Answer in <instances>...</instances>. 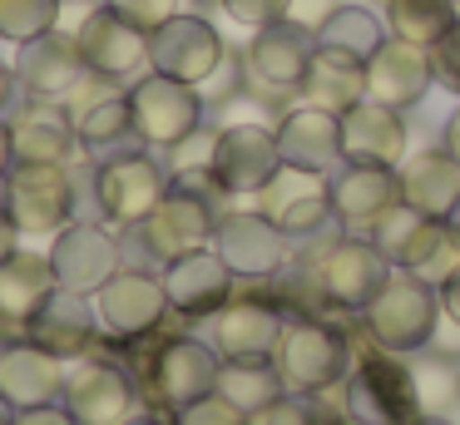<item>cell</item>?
Segmentation results:
<instances>
[{
    "label": "cell",
    "mask_w": 460,
    "mask_h": 425,
    "mask_svg": "<svg viewBox=\"0 0 460 425\" xmlns=\"http://www.w3.org/2000/svg\"><path fill=\"white\" fill-rule=\"evenodd\" d=\"M75 45L84 55V69L104 84H119V79H139L149 75V35L134 30L124 15H114L110 5H94V15L75 30Z\"/></svg>",
    "instance_id": "obj_9"
},
{
    "label": "cell",
    "mask_w": 460,
    "mask_h": 425,
    "mask_svg": "<svg viewBox=\"0 0 460 425\" xmlns=\"http://www.w3.org/2000/svg\"><path fill=\"white\" fill-rule=\"evenodd\" d=\"M337 425H361V421H351V415H347V421H337Z\"/></svg>",
    "instance_id": "obj_57"
},
{
    "label": "cell",
    "mask_w": 460,
    "mask_h": 425,
    "mask_svg": "<svg viewBox=\"0 0 460 425\" xmlns=\"http://www.w3.org/2000/svg\"><path fill=\"white\" fill-rule=\"evenodd\" d=\"M15 69L11 65H0V119H5V109H11V99H15Z\"/></svg>",
    "instance_id": "obj_50"
},
{
    "label": "cell",
    "mask_w": 460,
    "mask_h": 425,
    "mask_svg": "<svg viewBox=\"0 0 460 425\" xmlns=\"http://www.w3.org/2000/svg\"><path fill=\"white\" fill-rule=\"evenodd\" d=\"M15 425H80V421L55 401V405H35V411H15Z\"/></svg>",
    "instance_id": "obj_46"
},
{
    "label": "cell",
    "mask_w": 460,
    "mask_h": 425,
    "mask_svg": "<svg viewBox=\"0 0 460 425\" xmlns=\"http://www.w3.org/2000/svg\"><path fill=\"white\" fill-rule=\"evenodd\" d=\"M65 356L40 346L35 336L0 346V395L15 411H35V405H55L65 395Z\"/></svg>",
    "instance_id": "obj_20"
},
{
    "label": "cell",
    "mask_w": 460,
    "mask_h": 425,
    "mask_svg": "<svg viewBox=\"0 0 460 425\" xmlns=\"http://www.w3.org/2000/svg\"><path fill=\"white\" fill-rule=\"evenodd\" d=\"M440 148H446L450 158H460V104H456V114L446 119V134H440Z\"/></svg>",
    "instance_id": "obj_49"
},
{
    "label": "cell",
    "mask_w": 460,
    "mask_h": 425,
    "mask_svg": "<svg viewBox=\"0 0 460 425\" xmlns=\"http://www.w3.org/2000/svg\"><path fill=\"white\" fill-rule=\"evenodd\" d=\"M456 5H460V0H456Z\"/></svg>",
    "instance_id": "obj_60"
},
{
    "label": "cell",
    "mask_w": 460,
    "mask_h": 425,
    "mask_svg": "<svg viewBox=\"0 0 460 425\" xmlns=\"http://www.w3.org/2000/svg\"><path fill=\"white\" fill-rule=\"evenodd\" d=\"M11 198L5 213L21 227V237H40V233H60L75 213V173L70 164H11L5 173Z\"/></svg>",
    "instance_id": "obj_6"
},
{
    "label": "cell",
    "mask_w": 460,
    "mask_h": 425,
    "mask_svg": "<svg viewBox=\"0 0 460 425\" xmlns=\"http://www.w3.org/2000/svg\"><path fill=\"white\" fill-rule=\"evenodd\" d=\"M60 405L80 425H124L134 411V381L114 361H80L65 376Z\"/></svg>",
    "instance_id": "obj_22"
},
{
    "label": "cell",
    "mask_w": 460,
    "mask_h": 425,
    "mask_svg": "<svg viewBox=\"0 0 460 425\" xmlns=\"http://www.w3.org/2000/svg\"><path fill=\"white\" fill-rule=\"evenodd\" d=\"M203 341L223 356V361H272L282 341V312L262 297H233L208 316V336Z\"/></svg>",
    "instance_id": "obj_15"
},
{
    "label": "cell",
    "mask_w": 460,
    "mask_h": 425,
    "mask_svg": "<svg viewBox=\"0 0 460 425\" xmlns=\"http://www.w3.org/2000/svg\"><path fill=\"white\" fill-rule=\"evenodd\" d=\"M278 154L288 168H302V173H332L341 164V114L317 104L288 109L278 124Z\"/></svg>",
    "instance_id": "obj_25"
},
{
    "label": "cell",
    "mask_w": 460,
    "mask_h": 425,
    "mask_svg": "<svg viewBox=\"0 0 460 425\" xmlns=\"http://www.w3.org/2000/svg\"><path fill=\"white\" fill-rule=\"evenodd\" d=\"M5 198H11V183H5V173H0V213H5Z\"/></svg>",
    "instance_id": "obj_53"
},
{
    "label": "cell",
    "mask_w": 460,
    "mask_h": 425,
    "mask_svg": "<svg viewBox=\"0 0 460 425\" xmlns=\"http://www.w3.org/2000/svg\"><path fill=\"white\" fill-rule=\"evenodd\" d=\"M218 391L228 395L243 415H252V411H262V405H272L278 395H288V385H282V376H278V361H223Z\"/></svg>",
    "instance_id": "obj_36"
},
{
    "label": "cell",
    "mask_w": 460,
    "mask_h": 425,
    "mask_svg": "<svg viewBox=\"0 0 460 425\" xmlns=\"http://www.w3.org/2000/svg\"><path fill=\"white\" fill-rule=\"evenodd\" d=\"M55 292H60V282H55L50 252H25V247H15L0 262V316H5V326H31Z\"/></svg>",
    "instance_id": "obj_29"
},
{
    "label": "cell",
    "mask_w": 460,
    "mask_h": 425,
    "mask_svg": "<svg viewBox=\"0 0 460 425\" xmlns=\"http://www.w3.org/2000/svg\"><path fill=\"white\" fill-rule=\"evenodd\" d=\"M386 20L367 5H337L327 20L317 25V45L322 49H341L351 59H371L381 45H386Z\"/></svg>",
    "instance_id": "obj_34"
},
{
    "label": "cell",
    "mask_w": 460,
    "mask_h": 425,
    "mask_svg": "<svg viewBox=\"0 0 460 425\" xmlns=\"http://www.w3.org/2000/svg\"><path fill=\"white\" fill-rule=\"evenodd\" d=\"M450 227H456V233H460V203H456V213H450Z\"/></svg>",
    "instance_id": "obj_55"
},
{
    "label": "cell",
    "mask_w": 460,
    "mask_h": 425,
    "mask_svg": "<svg viewBox=\"0 0 460 425\" xmlns=\"http://www.w3.org/2000/svg\"><path fill=\"white\" fill-rule=\"evenodd\" d=\"M25 332H31L40 346H50L55 356L75 361V356L90 351L94 332H100V316H94V302H90V297H80V292H55L50 302H45V312L35 316Z\"/></svg>",
    "instance_id": "obj_30"
},
{
    "label": "cell",
    "mask_w": 460,
    "mask_h": 425,
    "mask_svg": "<svg viewBox=\"0 0 460 425\" xmlns=\"http://www.w3.org/2000/svg\"><path fill=\"white\" fill-rule=\"evenodd\" d=\"M420 223L426 217L416 213V208H406V203H391L386 213L371 223V243L381 247V257H386L391 267H401V257H406V247H411V237L420 233Z\"/></svg>",
    "instance_id": "obj_39"
},
{
    "label": "cell",
    "mask_w": 460,
    "mask_h": 425,
    "mask_svg": "<svg viewBox=\"0 0 460 425\" xmlns=\"http://www.w3.org/2000/svg\"><path fill=\"white\" fill-rule=\"evenodd\" d=\"M104 5H110L114 15H124L134 30H144V35H154L164 20L179 15V0H104Z\"/></svg>",
    "instance_id": "obj_42"
},
{
    "label": "cell",
    "mask_w": 460,
    "mask_h": 425,
    "mask_svg": "<svg viewBox=\"0 0 460 425\" xmlns=\"http://www.w3.org/2000/svg\"><path fill=\"white\" fill-rule=\"evenodd\" d=\"M302 99L317 109H332V114H347L351 104L367 99V59H351L341 49H322L312 55L307 79H302Z\"/></svg>",
    "instance_id": "obj_32"
},
{
    "label": "cell",
    "mask_w": 460,
    "mask_h": 425,
    "mask_svg": "<svg viewBox=\"0 0 460 425\" xmlns=\"http://www.w3.org/2000/svg\"><path fill=\"white\" fill-rule=\"evenodd\" d=\"M460 20L456 0H386V30L406 45L430 49Z\"/></svg>",
    "instance_id": "obj_35"
},
{
    "label": "cell",
    "mask_w": 460,
    "mask_h": 425,
    "mask_svg": "<svg viewBox=\"0 0 460 425\" xmlns=\"http://www.w3.org/2000/svg\"><path fill=\"white\" fill-rule=\"evenodd\" d=\"M401 267L416 272V277H426V282L440 292V282H450V277L460 272V233L450 227V217H426L420 233L411 237Z\"/></svg>",
    "instance_id": "obj_33"
},
{
    "label": "cell",
    "mask_w": 460,
    "mask_h": 425,
    "mask_svg": "<svg viewBox=\"0 0 460 425\" xmlns=\"http://www.w3.org/2000/svg\"><path fill=\"white\" fill-rule=\"evenodd\" d=\"M337 5H341V0H292L288 20H297V25H307L312 35H317V25H322V20H327Z\"/></svg>",
    "instance_id": "obj_45"
},
{
    "label": "cell",
    "mask_w": 460,
    "mask_h": 425,
    "mask_svg": "<svg viewBox=\"0 0 460 425\" xmlns=\"http://www.w3.org/2000/svg\"><path fill=\"white\" fill-rule=\"evenodd\" d=\"M258 213L272 217L292 243H312L337 223L327 198V173H302V168H288V164L272 173V183L258 188Z\"/></svg>",
    "instance_id": "obj_8"
},
{
    "label": "cell",
    "mask_w": 460,
    "mask_h": 425,
    "mask_svg": "<svg viewBox=\"0 0 460 425\" xmlns=\"http://www.w3.org/2000/svg\"><path fill=\"white\" fill-rule=\"evenodd\" d=\"M15 247H21V227L11 223V213H0V262H5Z\"/></svg>",
    "instance_id": "obj_48"
},
{
    "label": "cell",
    "mask_w": 460,
    "mask_h": 425,
    "mask_svg": "<svg viewBox=\"0 0 460 425\" xmlns=\"http://www.w3.org/2000/svg\"><path fill=\"white\" fill-rule=\"evenodd\" d=\"M436 84V69H430V49L406 45V40L386 35V45L367 59V99L386 109H416L426 99V89Z\"/></svg>",
    "instance_id": "obj_21"
},
{
    "label": "cell",
    "mask_w": 460,
    "mask_h": 425,
    "mask_svg": "<svg viewBox=\"0 0 460 425\" xmlns=\"http://www.w3.org/2000/svg\"><path fill=\"white\" fill-rule=\"evenodd\" d=\"M0 425H15V405L5 401V395H0Z\"/></svg>",
    "instance_id": "obj_52"
},
{
    "label": "cell",
    "mask_w": 460,
    "mask_h": 425,
    "mask_svg": "<svg viewBox=\"0 0 460 425\" xmlns=\"http://www.w3.org/2000/svg\"><path fill=\"white\" fill-rule=\"evenodd\" d=\"M193 5H203V0H193Z\"/></svg>",
    "instance_id": "obj_59"
},
{
    "label": "cell",
    "mask_w": 460,
    "mask_h": 425,
    "mask_svg": "<svg viewBox=\"0 0 460 425\" xmlns=\"http://www.w3.org/2000/svg\"><path fill=\"white\" fill-rule=\"evenodd\" d=\"M124 425H154V421H144V415H139V421H134V415H129V421H124Z\"/></svg>",
    "instance_id": "obj_56"
},
{
    "label": "cell",
    "mask_w": 460,
    "mask_h": 425,
    "mask_svg": "<svg viewBox=\"0 0 460 425\" xmlns=\"http://www.w3.org/2000/svg\"><path fill=\"white\" fill-rule=\"evenodd\" d=\"M223 10H228L238 25L262 30V25H278V20H288L292 0H223Z\"/></svg>",
    "instance_id": "obj_43"
},
{
    "label": "cell",
    "mask_w": 460,
    "mask_h": 425,
    "mask_svg": "<svg viewBox=\"0 0 460 425\" xmlns=\"http://www.w3.org/2000/svg\"><path fill=\"white\" fill-rule=\"evenodd\" d=\"M50 267H55L60 292L94 297L124 267L119 233H110L104 223H65L50 243Z\"/></svg>",
    "instance_id": "obj_7"
},
{
    "label": "cell",
    "mask_w": 460,
    "mask_h": 425,
    "mask_svg": "<svg viewBox=\"0 0 460 425\" xmlns=\"http://www.w3.org/2000/svg\"><path fill=\"white\" fill-rule=\"evenodd\" d=\"M223 59H228V45L203 15H183L179 10L149 35V69L183 79V84H203Z\"/></svg>",
    "instance_id": "obj_12"
},
{
    "label": "cell",
    "mask_w": 460,
    "mask_h": 425,
    "mask_svg": "<svg viewBox=\"0 0 460 425\" xmlns=\"http://www.w3.org/2000/svg\"><path fill=\"white\" fill-rule=\"evenodd\" d=\"M208 247L233 267V277H278L288 267L292 237L258 208H238V213H218Z\"/></svg>",
    "instance_id": "obj_11"
},
{
    "label": "cell",
    "mask_w": 460,
    "mask_h": 425,
    "mask_svg": "<svg viewBox=\"0 0 460 425\" xmlns=\"http://www.w3.org/2000/svg\"><path fill=\"white\" fill-rule=\"evenodd\" d=\"M430 69H436L440 84L456 89V94H460V20H456V25H450L440 40H436V45H430Z\"/></svg>",
    "instance_id": "obj_44"
},
{
    "label": "cell",
    "mask_w": 460,
    "mask_h": 425,
    "mask_svg": "<svg viewBox=\"0 0 460 425\" xmlns=\"http://www.w3.org/2000/svg\"><path fill=\"white\" fill-rule=\"evenodd\" d=\"M312 55H317V35H312L307 25H297V20H278V25L252 30L243 69H248V79L258 89L288 94V89H302Z\"/></svg>",
    "instance_id": "obj_16"
},
{
    "label": "cell",
    "mask_w": 460,
    "mask_h": 425,
    "mask_svg": "<svg viewBox=\"0 0 460 425\" xmlns=\"http://www.w3.org/2000/svg\"><path fill=\"white\" fill-rule=\"evenodd\" d=\"M282 168L278 154V128L268 124H223L213 134V183L218 193H258L262 183H272V173Z\"/></svg>",
    "instance_id": "obj_10"
},
{
    "label": "cell",
    "mask_w": 460,
    "mask_h": 425,
    "mask_svg": "<svg viewBox=\"0 0 460 425\" xmlns=\"http://www.w3.org/2000/svg\"><path fill=\"white\" fill-rule=\"evenodd\" d=\"M60 30V0H0V40L31 45Z\"/></svg>",
    "instance_id": "obj_38"
},
{
    "label": "cell",
    "mask_w": 460,
    "mask_h": 425,
    "mask_svg": "<svg viewBox=\"0 0 460 425\" xmlns=\"http://www.w3.org/2000/svg\"><path fill=\"white\" fill-rule=\"evenodd\" d=\"M317 277H322V292H327V306L367 312V302L386 287L391 262L381 257V247L371 237H337L317 257Z\"/></svg>",
    "instance_id": "obj_13"
},
{
    "label": "cell",
    "mask_w": 460,
    "mask_h": 425,
    "mask_svg": "<svg viewBox=\"0 0 460 425\" xmlns=\"http://www.w3.org/2000/svg\"><path fill=\"white\" fill-rule=\"evenodd\" d=\"M75 128H80V148H90L94 158H114V154H124V148H139L129 94H119V89H94V94L75 109Z\"/></svg>",
    "instance_id": "obj_31"
},
{
    "label": "cell",
    "mask_w": 460,
    "mask_h": 425,
    "mask_svg": "<svg viewBox=\"0 0 460 425\" xmlns=\"http://www.w3.org/2000/svg\"><path fill=\"white\" fill-rule=\"evenodd\" d=\"M440 312L460 326V272L450 277V282H440Z\"/></svg>",
    "instance_id": "obj_47"
},
{
    "label": "cell",
    "mask_w": 460,
    "mask_h": 425,
    "mask_svg": "<svg viewBox=\"0 0 460 425\" xmlns=\"http://www.w3.org/2000/svg\"><path fill=\"white\" fill-rule=\"evenodd\" d=\"M218 376H223V356L208 341H199V336H173L154 356V391H159V401L169 411H183V405L213 395Z\"/></svg>",
    "instance_id": "obj_18"
},
{
    "label": "cell",
    "mask_w": 460,
    "mask_h": 425,
    "mask_svg": "<svg viewBox=\"0 0 460 425\" xmlns=\"http://www.w3.org/2000/svg\"><path fill=\"white\" fill-rule=\"evenodd\" d=\"M396 183L401 203L416 208L420 217H450L460 203V158H450L446 148H420V154L401 158Z\"/></svg>",
    "instance_id": "obj_28"
},
{
    "label": "cell",
    "mask_w": 460,
    "mask_h": 425,
    "mask_svg": "<svg viewBox=\"0 0 460 425\" xmlns=\"http://www.w3.org/2000/svg\"><path fill=\"white\" fill-rule=\"evenodd\" d=\"M367 332L381 351L406 356V351H426L430 336H436V316H440V292L426 277L406 272V267H391L386 287L367 302Z\"/></svg>",
    "instance_id": "obj_2"
},
{
    "label": "cell",
    "mask_w": 460,
    "mask_h": 425,
    "mask_svg": "<svg viewBox=\"0 0 460 425\" xmlns=\"http://www.w3.org/2000/svg\"><path fill=\"white\" fill-rule=\"evenodd\" d=\"M341 158L401 168V158H406V119H401V109H386L376 99L351 104L341 114Z\"/></svg>",
    "instance_id": "obj_27"
},
{
    "label": "cell",
    "mask_w": 460,
    "mask_h": 425,
    "mask_svg": "<svg viewBox=\"0 0 460 425\" xmlns=\"http://www.w3.org/2000/svg\"><path fill=\"white\" fill-rule=\"evenodd\" d=\"M11 69H15V84L31 99H70L75 89H84V79H90L80 45H75V35H65V30H50V35L21 45V55H15Z\"/></svg>",
    "instance_id": "obj_19"
},
{
    "label": "cell",
    "mask_w": 460,
    "mask_h": 425,
    "mask_svg": "<svg viewBox=\"0 0 460 425\" xmlns=\"http://www.w3.org/2000/svg\"><path fill=\"white\" fill-rule=\"evenodd\" d=\"M15 164H70L80 154V128L60 99H35L11 119Z\"/></svg>",
    "instance_id": "obj_26"
},
{
    "label": "cell",
    "mask_w": 460,
    "mask_h": 425,
    "mask_svg": "<svg viewBox=\"0 0 460 425\" xmlns=\"http://www.w3.org/2000/svg\"><path fill=\"white\" fill-rule=\"evenodd\" d=\"M406 371H411V391H416L420 415H440L450 405H460V366H450L446 356H420Z\"/></svg>",
    "instance_id": "obj_37"
},
{
    "label": "cell",
    "mask_w": 460,
    "mask_h": 425,
    "mask_svg": "<svg viewBox=\"0 0 460 425\" xmlns=\"http://www.w3.org/2000/svg\"><path fill=\"white\" fill-rule=\"evenodd\" d=\"M164 292H169V306L183 316H199L208 322L223 302H233V267L223 262L213 247H199V252H183L164 267Z\"/></svg>",
    "instance_id": "obj_23"
},
{
    "label": "cell",
    "mask_w": 460,
    "mask_h": 425,
    "mask_svg": "<svg viewBox=\"0 0 460 425\" xmlns=\"http://www.w3.org/2000/svg\"><path fill=\"white\" fill-rule=\"evenodd\" d=\"M11 164H15V144H11V124L0 119V173H11Z\"/></svg>",
    "instance_id": "obj_51"
},
{
    "label": "cell",
    "mask_w": 460,
    "mask_h": 425,
    "mask_svg": "<svg viewBox=\"0 0 460 425\" xmlns=\"http://www.w3.org/2000/svg\"><path fill=\"white\" fill-rule=\"evenodd\" d=\"M272 361H278V376L292 395H322L337 381H347V336L332 332L327 322L302 316V322L282 326Z\"/></svg>",
    "instance_id": "obj_5"
},
{
    "label": "cell",
    "mask_w": 460,
    "mask_h": 425,
    "mask_svg": "<svg viewBox=\"0 0 460 425\" xmlns=\"http://www.w3.org/2000/svg\"><path fill=\"white\" fill-rule=\"evenodd\" d=\"M169 188H173L169 168H164L149 148H124V154L94 164V213H100L104 223L129 227V223H139V217H149L154 208L164 203Z\"/></svg>",
    "instance_id": "obj_4"
},
{
    "label": "cell",
    "mask_w": 460,
    "mask_h": 425,
    "mask_svg": "<svg viewBox=\"0 0 460 425\" xmlns=\"http://www.w3.org/2000/svg\"><path fill=\"white\" fill-rule=\"evenodd\" d=\"M411 425H450V421H440V415H420V421H411Z\"/></svg>",
    "instance_id": "obj_54"
},
{
    "label": "cell",
    "mask_w": 460,
    "mask_h": 425,
    "mask_svg": "<svg viewBox=\"0 0 460 425\" xmlns=\"http://www.w3.org/2000/svg\"><path fill=\"white\" fill-rule=\"evenodd\" d=\"M173 425H248V415H243L223 391H213V395H203V401L173 411Z\"/></svg>",
    "instance_id": "obj_40"
},
{
    "label": "cell",
    "mask_w": 460,
    "mask_h": 425,
    "mask_svg": "<svg viewBox=\"0 0 460 425\" xmlns=\"http://www.w3.org/2000/svg\"><path fill=\"white\" fill-rule=\"evenodd\" d=\"M0 326H5V316H0Z\"/></svg>",
    "instance_id": "obj_58"
},
{
    "label": "cell",
    "mask_w": 460,
    "mask_h": 425,
    "mask_svg": "<svg viewBox=\"0 0 460 425\" xmlns=\"http://www.w3.org/2000/svg\"><path fill=\"white\" fill-rule=\"evenodd\" d=\"M213 227H218V213H213V198L208 193H193V188H169V193H164V203L154 208L149 217L119 227L124 267L164 272L173 257L208 247L213 243Z\"/></svg>",
    "instance_id": "obj_1"
},
{
    "label": "cell",
    "mask_w": 460,
    "mask_h": 425,
    "mask_svg": "<svg viewBox=\"0 0 460 425\" xmlns=\"http://www.w3.org/2000/svg\"><path fill=\"white\" fill-rule=\"evenodd\" d=\"M347 415L361 425H411L416 415V391L411 371L401 361L371 356L347 376Z\"/></svg>",
    "instance_id": "obj_17"
},
{
    "label": "cell",
    "mask_w": 460,
    "mask_h": 425,
    "mask_svg": "<svg viewBox=\"0 0 460 425\" xmlns=\"http://www.w3.org/2000/svg\"><path fill=\"white\" fill-rule=\"evenodd\" d=\"M327 198H332V213H337V223H347V227H371L391 203H401L396 168L351 164V158H341V164L327 173Z\"/></svg>",
    "instance_id": "obj_24"
},
{
    "label": "cell",
    "mask_w": 460,
    "mask_h": 425,
    "mask_svg": "<svg viewBox=\"0 0 460 425\" xmlns=\"http://www.w3.org/2000/svg\"><path fill=\"white\" fill-rule=\"evenodd\" d=\"M124 94H129L134 134H139L144 148H164L169 154L173 144H183L189 134L203 128V104L208 99L199 94V84H183V79H169L159 69H149Z\"/></svg>",
    "instance_id": "obj_3"
},
{
    "label": "cell",
    "mask_w": 460,
    "mask_h": 425,
    "mask_svg": "<svg viewBox=\"0 0 460 425\" xmlns=\"http://www.w3.org/2000/svg\"><path fill=\"white\" fill-rule=\"evenodd\" d=\"M90 302H94V316H100V332L124 336V341L154 332V326L164 322V312H169L164 277L144 272V267H119Z\"/></svg>",
    "instance_id": "obj_14"
},
{
    "label": "cell",
    "mask_w": 460,
    "mask_h": 425,
    "mask_svg": "<svg viewBox=\"0 0 460 425\" xmlns=\"http://www.w3.org/2000/svg\"><path fill=\"white\" fill-rule=\"evenodd\" d=\"M248 425H322L317 405H312V395H278L272 405H262V411L248 415Z\"/></svg>",
    "instance_id": "obj_41"
}]
</instances>
